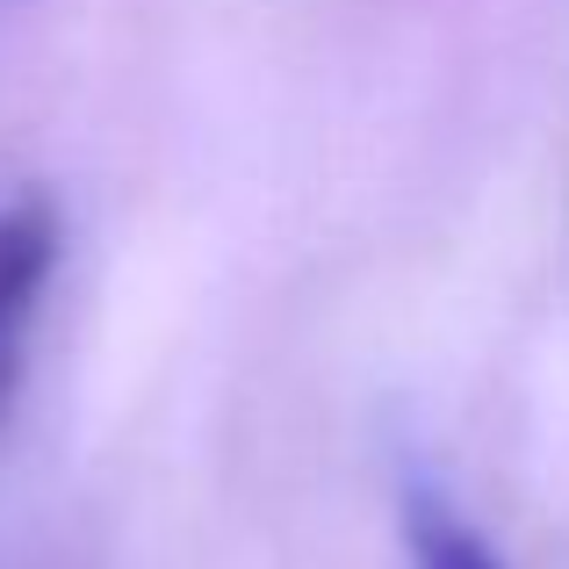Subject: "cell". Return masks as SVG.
Masks as SVG:
<instances>
[{
  "label": "cell",
  "instance_id": "cell-1",
  "mask_svg": "<svg viewBox=\"0 0 569 569\" xmlns=\"http://www.w3.org/2000/svg\"><path fill=\"white\" fill-rule=\"evenodd\" d=\"M58 209L43 194L0 202V432L14 418V397L29 382V347H37L43 303L58 281Z\"/></svg>",
  "mask_w": 569,
  "mask_h": 569
},
{
  "label": "cell",
  "instance_id": "cell-2",
  "mask_svg": "<svg viewBox=\"0 0 569 569\" xmlns=\"http://www.w3.org/2000/svg\"><path fill=\"white\" fill-rule=\"evenodd\" d=\"M397 519H403V556H411V569H505L498 548L483 541V527L432 476H403Z\"/></svg>",
  "mask_w": 569,
  "mask_h": 569
}]
</instances>
